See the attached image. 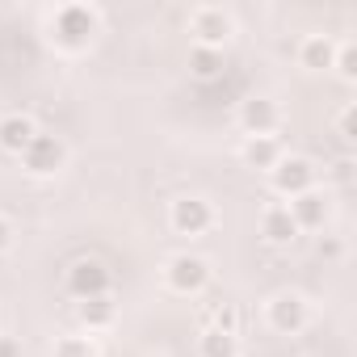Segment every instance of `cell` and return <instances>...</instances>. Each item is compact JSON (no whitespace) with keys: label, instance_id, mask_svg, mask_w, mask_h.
I'll list each match as a JSON object with an SVG mask.
<instances>
[{"label":"cell","instance_id":"cell-1","mask_svg":"<svg viewBox=\"0 0 357 357\" xmlns=\"http://www.w3.org/2000/svg\"><path fill=\"white\" fill-rule=\"evenodd\" d=\"M93 34H97V13H93L89 5H63V9L55 13V22H51V38H55L59 47H68V51L89 47Z\"/></svg>","mask_w":357,"mask_h":357},{"label":"cell","instance_id":"cell-2","mask_svg":"<svg viewBox=\"0 0 357 357\" xmlns=\"http://www.w3.org/2000/svg\"><path fill=\"white\" fill-rule=\"evenodd\" d=\"M269 172H273V190H278V194H286V198L307 194V190H311V181H315V168H311L303 155H282Z\"/></svg>","mask_w":357,"mask_h":357},{"label":"cell","instance_id":"cell-3","mask_svg":"<svg viewBox=\"0 0 357 357\" xmlns=\"http://www.w3.org/2000/svg\"><path fill=\"white\" fill-rule=\"evenodd\" d=\"M63 143L55 139V135H34L30 139V147L22 151V164L34 172V176H51V172H59L63 168Z\"/></svg>","mask_w":357,"mask_h":357},{"label":"cell","instance_id":"cell-4","mask_svg":"<svg viewBox=\"0 0 357 357\" xmlns=\"http://www.w3.org/2000/svg\"><path fill=\"white\" fill-rule=\"evenodd\" d=\"M68 290L84 303V298H101L109 294V269L101 261H76L68 269Z\"/></svg>","mask_w":357,"mask_h":357},{"label":"cell","instance_id":"cell-5","mask_svg":"<svg viewBox=\"0 0 357 357\" xmlns=\"http://www.w3.org/2000/svg\"><path fill=\"white\" fill-rule=\"evenodd\" d=\"M206 282H211V265H206L202 257L181 252V257H172V261H168V286H172V290H181V294H198Z\"/></svg>","mask_w":357,"mask_h":357},{"label":"cell","instance_id":"cell-6","mask_svg":"<svg viewBox=\"0 0 357 357\" xmlns=\"http://www.w3.org/2000/svg\"><path fill=\"white\" fill-rule=\"evenodd\" d=\"M194 34H198V47L206 51H219L231 34V17L223 9H198L194 13Z\"/></svg>","mask_w":357,"mask_h":357},{"label":"cell","instance_id":"cell-7","mask_svg":"<svg viewBox=\"0 0 357 357\" xmlns=\"http://www.w3.org/2000/svg\"><path fill=\"white\" fill-rule=\"evenodd\" d=\"M211 206L202 198H181V202H172V227L181 231V236H202L211 227Z\"/></svg>","mask_w":357,"mask_h":357},{"label":"cell","instance_id":"cell-8","mask_svg":"<svg viewBox=\"0 0 357 357\" xmlns=\"http://www.w3.org/2000/svg\"><path fill=\"white\" fill-rule=\"evenodd\" d=\"M240 122H244V130L252 139H269L273 126H278V105L269 97H248L244 109H240Z\"/></svg>","mask_w":357,"mask_h":357},{"label":"cell","instance_id":"cell-9","mask_svg":"<svg viewBox=\"0 0 357 357\" xmlns=\"http://www.w3.org/2000/svg\"><path fill=\"white\" fill-rule=\"evenodd\" d=\"M269 324H273L278 332H298V328L307 324V303H303L298 294H278V298L269 303Z\"/></svg>","mask_w":357,"mask_h":357},{"label":"cell","instance_id":"cell-10","mask_svg":"<svg viewBox=\"0 0 357 357\" xmlns=\"http://www.w3.org/2000/svg\"><path fill=\"white\" fill-rule=\"evenodd\" d=\"M290 215H294L298 227H324V219H328V198L315 194V190H307V194H298V198L290 202Z\"/></svg>","mask_w":357,"mask_h":357},{"label":"cell","instance_id":"cell-11","mask_svg":"<svg viewBox=\"0 0 357 357\" xmlns=\"http://www.w3.org/2000/svg\"><path fill=\"white\" fill-rule=\"evenodd\" d=\"M34 135H38V130H34V122H30L26 114H13V118L0 122V147H5V151H17V155H22Z\"/></svg>","mask_w":357,"mask_h":357},{"label":"cell","instance_id":"cell-12","mask_svg":"<svg viewBox=\"0 0 357 357\" xmlns=\"http://www.w3.org/2000/svg\"><path fill=\"white\" fill-rule=\"evenodd\" d=\"M298 236V223L290 215V206H269L265 211V240L269 244H290Z\"/></svg>","mask_w":357,"mask_h":357},{"label":"cell","instance_id":"cell-13","mask_svg":"<svg viewBox=\"0 0 357 357\" xmlns=\"http://www.w3.org/2000/svg\"><path fill=\"white\" fill-rule=\"evenodd\" d=\"M332 59H336V51H332V43L328 38H307L303 43V68H311V72H324V68H332Z\"/></svg>","mask_w":357,"mask_h":357},{"label":"cell","instance_id":"cell-14","mask_svg":"<svg viewBox=\"0 0 357 357\" xmlns=\"http://www.w3.org/2000/svg\"><path fill=\"white\" fill-rule=\"evenodd\" d=\"M190 72H194L198 80H219V76H223V55H219V51H206V47H194Z\"/></svg>","mask_w":357,"mask_h":357},{"label":"cell","instance_id":"cell-15","mask_svg":"<svg viewBox=\"0 0 357 357\" xmlns=\"http://www.w3.org/2000/svg\"><path fill=\"white\" fill-rule=\"evenodd\" d=\"M80 324H84V328H105V324H114V303H109V294L84 298V303H80Z\"/></svg>","mask_w":357,"mask_h":357},{"label":"cell","instance_id":"cell-16","mask_svg":"<svg viewBox=\"0 0 357 357\" xmlns=\"http://www.w3.org/2000/svg\"><path fill=\"white\" fill-rule=\"evenodd\" d=\"M202 357H240V344H236V336H227L219 328H206L202 332Z\"/></svg>","mask_w":357,"mask_h":357},{"label":"cell","instance_id":"cell-17","mask_svg":"<svg viewBox=\"0 0 357 357\" xmlns=\"http://www.w3.org/2000/svg\"><path fill=\"white\" fill-rule=\"evenodd\" d=\"M244 160H248L252 168H273V164L282 160V151H278V143H273V139H248Z\"/></svg>","mask_w":357,"mask_h":357},{"label":"cell","instance_id":"cell-18","mask_svg":"<svg viewBox=\"0 0 357 357\" xmlns=\"http://www.w3.org/2000/svg\"><path fill=\"white\" fill-rule=\"evenodd\" d=\"M55 357H93V340H84V336H63V340L55 344Z\"/></svg>","mask_w":357,"mask_h":357},{"label":"cell","instance_id":"cell-19","mask_svg":"<svg viewBox=\"0 0 357 357\" xmlns=\"http://www.w3.org/2000/svg\"><path fill=\"white\" fill-rule=\"evenodd\" d=\"M215 328H219V332H227V336H236V328H240V315H236V307H231V303L215 307Z\"/></svg>","mask_w":357,"mask_h":357},{"label":"cell","instance_id":"cell-20","mask_svg":"<svg viewBox=\"0 0 357 357\" xmlns=\"http://www.w3.org/2000/svg\"><path fill=\"white\" fill-rule=\"evenodd\" d=\"M336 72H340L344 80H353V76H357V51H353V47H344V51L336 55Z\"/></svg>","mask_w":357,"mask_h":357},{"label":"cell","instance_id":"cell-21","mask_svg":"<svg viewBox=\"0 0 357 357\" xmlns=\"http://www.w3.org/2000/svg\"><path fill=\"white\" fill-rule=\"evenodd\" d=\"M0 357H22V340H13V336H0Z\"/></svg>","mask_w":357,"mask_h":357},{"label":"cell","instance_id":"cell-22","mask_svg":"<svg viewBox=\"0 0 357 357\" xmlns=\"http://www.w3.org/2000/svg\"><path fill=\"white\" fill-rule=\"evenodd\" d=\"M340 135H344L349 143L357 139V135H353V109H344V114H340Z\"/></svg>","mask_w":357,"mask_h":357},{"label":"cell","instance_id":"cell-23","mask_svg":"<svg viewBox=\"0 0 357 357\" xmlns=\"http://www.w3.org/2000/svg\"><path fill=\"white\" fill-rule=\"evenodd\" d=\"M319 252H324L328 261H336V257H340V240H324V244H319Z\"/></svg>","mask_w":357,"mask_h":357},{"label":"cell","instance_id":"cell-24","mask_svg":"<svg viewBox=\"0 0 357 357\" xmlns=\"http://www.w3.org/2000/svg\"><path fill=\"white\" fill-rule=\"evenodd\" d=\"M9 244H13V227H9V223H5V219H0V252H5V248H9Z\"/></svg>","mask_w":357,"mask_h":357}]
</instances>
